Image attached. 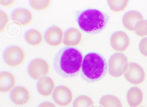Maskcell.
<instances>
[{"label":"cell","mask_w":147,"mask_h":107,"mask_svg":"<svg viewBox=\"0 0 147 107\" xmlns=\"http://www.w3.org/2000/svg\"><path fill=\"white\" fill-rule=\"evenodd\" d=\"M82 61V54L77 49L72 47L62 48L55 56L54 70L61 76L72 77L80 72Z\"/></svg>","instance_id":"obj_1"},{"label":"cell","mask_w":147,"mask_h":107,"mask_svg":"<svg viewBox=\"0 0 147 107\" xmlns=\"http://www.w3.org/2000/svg\"><path fill=\"white\" fill-rule=\"evenodd\" d=\"M81 68L82 74L84 78L88 81H96L104 74L105 61L99 54L90 52L84 57Z\"/></svg>","instance_id":"obj_2"},{"label":"cell","mask_w":147,"mask_h":107,"mask_svg":"<svg viewBox=\"0 0 147 107\" xmlns=\"http://www.w3.org/2000/svg\"><path fill=\"white\" fill-rule=\"evenodd\" d=\"M78 22L79 26L84 31L94 33L103 28L105 24V18L100 11L89 9L80 14Z\"/></svg>","instance_id":"obj_3"},{"label":"cell","mask_w":147,"mask_h":107,"mask_svg":"<svg viewBox=\"0 0 147 107\" xmlns=\"http://www.w3.org/2000/svg\"><path fill=\"white\" fill-rule=\"evenodd\" d=\"M128 61L126 56L123 53H114L108 61L109 74L114 77L122 76L127 70Z\"/></svg>","instance_id":"obj_4"},{"label":"cell","mask_w":147,"mask_h":107,"mask_svg":"<svg viewBox=\"0 0 147 107\" xmlns=\"http://www.w3.org/2000/svg\"><path fill=\"white\" fill-rule=\"evenodd\" d=\"M49 72V66L47 62L42 59L32 60L28 67V73L32 78L40 80L46 76Z\"/></svg>","instance_id":"obj_5"},{"label":"cell","mask_w":147,"mask_h":107,"mask_svg":"<svg viewBox=\"0 0 147 107\" xmlns=\"http://www.w3.org/2000/svg\"><path fill=\"white\" fill-rule=\"evenodd\" d=\"M4 59L8 65L16 67L21 64L25 59V53L24 50L16 46L7 48L4 53Z\"/></svg>","instance_id":"obj_6"},{"label":"cell","mask_w":147,"mask_h":107,"mask_svg":"<svg viewBox=\"0 0 147 107\" xmlns=\"http://www.w3.org/2000/svg\"><path fill=\"white\" fill-rule=\"evenodd\" d=\"M124 75L128 82L135 85L142 82L145 77L143 69L137 63H133L129 64Z\"/></svg>","instance_id":"obj_7"},{"label":"cell","mask_w":147,"mask_h":107,"mask_svg":"<svg viewBox=\"0 0 147 107\" xmlns=\"http://www.w3.org/2000/svg\"><path fill=\"white\" fill-rule=\"evenodd\" d=\"M53 98L55 102L61 106L69 104L73 100L72 91L68 87L63 85L56 88L53 93Z\"/></svg>","instance_id":"obj_8"},{"label":"cell","mask_w":147,"mask_h":107,"mask_svg":"<svg viewBox=\"0 0 147 107\" xmlns=\"http://www.w3.org/2000/svg\"><path fill=\"white\" fill-rule=\"evenodd\" d=\"M111 45L115 50L123 52L126 50L130 43V40L127 34L122 31H117L112 35L110 40Z\"/></svg>","instance_id":"obj_9"},{"label":"cell","mask_w":147,"mask_h":107,"mask_svg":"<svg viewBox=\"0 0 147 107\" xmlns=\"http://www.w3.org/2000/svg\"><path fill=\"white\" fill-rule=\"evenodd\" d=\"M63 37L62 30L57 27L53 26L46 31L45 38L48 44L52 46H56L61 44Z\"/></svg>","instance_id":"obj_10"},{"label":"cell","mask_w":147,"mask_h":107,"mask_svg":"<svg viewBox=\"0 0 147 107\" xmlns=\"http://www.w3.org/2000/svg\"><path fill=\"white\" fill-rule=\"evenodd\" d=\"M11 99L17 105H24L26 104L30 98L29 91L24 87L18 86L16 87L12 91Z\"/></svg>","instance_id":"obj_11"},{"label":"cell","mask_w":147,"mask_h":107,"mask_svg":"<svg viewBox=\"0 0 147 107\" xmlns=\"http://www.w3.org/2000/svg\"><path fill=\"white\" fill-rule=\"evenodd\" d=\"M143 20L142 14L137 11H131L125 14L122 19L124 27L128 30L134 31L136 24Z\"/></svg>","instance_id":"obj_12"},{"label":"cell","mask_w":147,"mask_h":107,"mask_svg":"<svg viewBox=\"0 0 147 107\" xmlns=\"http://www.w3.org/2000/svg\"><path fill=\"white\" fill-rule=\"evenodd\" d=\"M12 19L20 25H28L32 21V14L27 9L19 8L15 10L13 14Z\"/></svg>","instance_id":"obj_13"},{"label":"cell","mask_w":147,"mask_h":107,"mask_svg":"<svg viewBox=\"0 0 147 107\" xmlns=\"http://www.w3.org/2000/svg\"><path fill=\"white\" fill-rule=\"evenodd\" d=\"M82 35L80 31L75 28L68 29L64 35L63 44L67 46H76L81 41Z\"/></svg>","instance_id":"obj_14"},{"label":"cell","mask_w":147,"mask_h":107,"mask_svg":"<svg viewBox=\"0 0 147 107\" xmlns=\"http://www.w3.org/2000/svg\"><path fill=\"white\" fill-rule=\"evenodd\" d=\"M16 84V79L13 74L8 72H3L0 74V91H10Z\"/></svg>","instance_id":"obj_15"},{"label":"cell","mask_w":147,"mask_h":107,"mask_svg":"<svg viewBox=\"0 0 147 107\" xmlns=\"http://www.w3.org/2000/svg\"><path fill=\"white\" fill-rule=\"evenodd\" d=\"M55 87L54 81L50 77H44L41 78L38 83V91L42 95L45 96L50 95Z\"/></svg>","instance_id":"obj_16"},{"label":"cell","mask_w":147,"mask_h":107,"mask_svg":"<svg viewBox=\"0 0 147 107\" xmlns=\"http://www.w3.org/2000/svg\"><path fill=\"white\" fill-rule=\"evenodd\" d=\"M143 97L142 92L138 87H132L127 92V102L131 107H136L140 105L142 101Z\"/></svg>","instance_id":"obj_17"},{"label":"cell","mask_w":147,"mask_h":107,"mask_svg":"<svg viewBox=\"0 0 147 107\" xmlns=\"http://www.w3.org/2000/svg\"><path fill=\"white\" fill-rule=\"evenodd\" d=\"M25 39L26 42L31 45L37 46L42 43L43 37L39 31L32 29L26 33Z\"/></svg>","instance_id":"obj_18"},{"label":"cell","mask_w":147,"mask_h":107,"mask_svg":"<svg viewBox=\"0 0 147 107\" xmlns=\"http://www.w3.org/2000/svg\"><path fill=\"white\" fill-rule=\"evenodd\" d=\"M100 104L103 107H122L119 99L112 95L103 96L100 100Z\"/></svg>","instance_id":"obj_19"},{"label":"cell","mask_w":147,"mask_h":107,"mask_svg":"<svg viewBox=\"0 0 147 107\" xmlns=\"http://www.w3.org/2000/svg\"><path fill=\"white\" fill-rule=\"evenodd\" d=\"M93 102L90 97L86 95H81L75 100L73 107H92Z\"/></svg>","instance_id":"obj_20"},{"label":"cell","mask_w":147,"mask_h":107,"mask_svg":"<svg viewBox=\"0 0 147 107\" xmlns=\"http://www.w3.org/2000/svg\"><path fill=\"white\" fill-rule=\"evenodd\" d=\"M128 1H108V5L111 10L117 12L123 11L128 5Z\"/></svg>","instance_id":"obj_21"},{"label":"cell","mask_w":147,"mask_h":107,"mask_svg":"<svg viewBox=\"0 0 147 107\" xmlns=\"http://www.w3.org/2000/svg\"><path fill=\"white\" fill-rule=\"evenodd\" d=\"M51 3V1H30L31 6L36 11H43L49 8Z\"/></svg>","instance_id":"obj_22"},{"label":"cell","mask_w":147,"mask_h":107,"mask_svg":"<svg viewBox=\"0 0 147 107\" xmlns=\"http://www.w3.org/2000/svg\"><path fill=\"white\" fill-rule=\"evenodd\" d=\"M135 33L140 37L147 35V20L139 21L135 26L134 30Z\"/></svg>","instance_id":"obj_23"},{"label":"cell","mask_w":147,"mask_h":107,"mask_svg":"<svg viewBox=\"0 0 147 107\" xmlns=\"http://www.w3.org/2000/svg\"><path fill=\"white\" fill-rule=\"evenodd\" d=\"M9 19L7 14L5 12H0V31H3L7 27Z\"/></svg>","instance_id":"obj_24"},{"label":"cell","mask_w":147,"mask_h":107,"mask_svg":"<svg viewBox=\"0 0 147 107\" xmlns=\"http://www.w3.org/2000/svg\"><path fill=\"white\" fill-rule=\"evenodd\" d=\"M139 49L142 55L147 57V37L143 39L140 41L139 44Z\"/></svg>","instance_id":"obj_25"},{"label":"cell","mask_w":147,"mask_h":107,"mask_svg":"<svg viewBox=\"0 0 147 107\" xmlns=\"http://www.w3.org/2000/svg\"><path fill=\"white\" fill-rule=\"evenodd\" d=\"M16 2V1H0V3L5 7H10L13 5Z\"/></svg>","instance_id":"obj_26"},{"label":"cell","mask_w":147,"mask_h":107,"mask_svg":"<svg viewBox=\"0 0 147 107\" xmlns=\"http://www.w3.org/2000/svg\"><path fill=\"white\" fill-rule=\"evenodd\" d=\"M38 107H56L55 105L50 102H44L41 104Z\"/></svg>","instance_id":"obj_27"},{"label":"cell","mask_w":147,"mask_h":107,"mask_svg":"<svg viewBox=\"0 0 147 107\" xmlns=\"http://www.w3.org/2000/svg\"><path fill=\"white\" fill-rule=\"evenodd\" d=\"M92 107H101L100 106H93Z\"/></svg>","instance_id":"obj_28"},{"label":"cell","mask_w":147,"mask_h":107,"mask_svg":"<svg viewBox=\"0 0 147 107\" xmlns=\"http://www.w3.org/2000/svg\"></svg>","instance_id":"obj_29"}]
</instances>
